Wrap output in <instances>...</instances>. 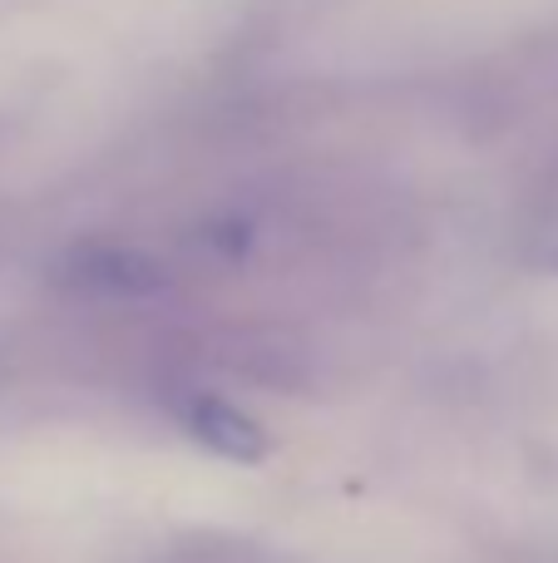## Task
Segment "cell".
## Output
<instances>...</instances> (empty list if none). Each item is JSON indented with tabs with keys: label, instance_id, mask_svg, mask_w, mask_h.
I'll return each mask as SVG.
<instances>
[{
	"label": "cell",
	"instance_id": "obj_1",
	"mask_svg": "<svg viewBox=\"0 0 558 563\" xmlns=\"http://www.w3.org/2000/svg\"><path fill=\"white\" fill-rule=\"evenodd\" d=\"M59 282L69 291H89V297H154L168 287V273L134 247L89 243L59 257Z\"/></svg>",
	"mask_w": 558,
	"mask_h": 563
},
{
	"label": "cell",
	"instance_id": "obj_2",
	"mask_svg": "<svg viewBox=\"0 0 558 563\" xmlns=\"http://www.w3.org/2000/svg\"><path fill=\"white\" fill-rule=\"evenodd\" d=\"M178 420H183V430L198 445L233 460V465H257V460H267L263 426H257L253 416H243L233 400L213 396V390H193V396L178 400Z\"/></svg>",
	"mask_w": 558,
	"mask_h": 563
}]
</instances>
